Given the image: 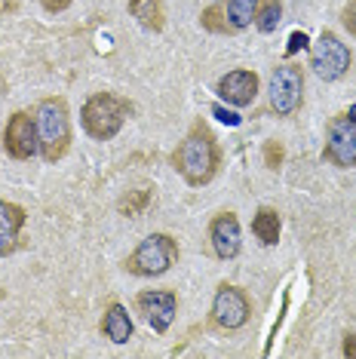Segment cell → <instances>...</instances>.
<instances>
[{
  "mask_svg": "<svg viewBox=\"0 0 356 359\" xmlns=\"http://www.w3.org/2000/svg\"><path fill=\"white\" fill-rule=\"evenodd\" d=\"M172 163H175L178 175H182L191 187H203L215 178L218 166H221V151H218L212 129H209L203 120L193 123L191 133L178 142Z\"/></svg>",
  "mask_w": 356,
  "mask_h": 359,
  "instance_id": "cell-1",
  "label": "cell"
},
{
  "mask_svg": "<svg viewBox=\"0 0 356 359\" xmlns=\"http://www.w3.org/2000/svg\"><path fill=\"white\" fill-rule=\"evenodd\" d=\"M37 138H40V157L46 163H59L71 148V114L68 104L59 95L43 99L34 111Z\"/></svg>",
  "mask_w": 356,
  "mask_h": 359,
  "instance_id": "cell-2",
  "label": "cell"
},
{
  "mask_svg": "<svg viewBox=\"0 0 356 359\" xmlns=\"http://www.w3.org/2000/svg\"><path fill=\"white\" fill-rule=\"evenodd\" d=\"M132 117V102L120 99L114 93H95L89 95L83 111H80V120H83V129L95 142H111L123 123Z\"/></svg>",
  "mask_w": 356,
  "mask_h": 359,
  "instance_id": "cell-3",
  "label": "cell"
},
{
  "mask_svg": "<svg viewBox=\"0 0 356 359\" xmlns=\"http://www.w3.org/2000/svg\"><path fill=\"white\" fill-rule=\"evenodd\" d=\"M178 243L169 233H151L139 243V249L126 258V271L135 276H160L175 264Z\"/></svg>",
  "mask_w": 356,
  "mask_h": 359,
  "instance_id": "cell-4",
  "label": "cell"
},
{
  "mask_svg": "<svg viewBox=\"0 0 356 359\" xmlns=\"http://www.w3.org/2000/svg\"><path fill=\"white\" fill-rule=\"evenodd\" d=\"M267 99H271V108L277 111V117H292V114L301 108L304 99V71L301 65H277L271 74V83H267Z\"/></svg>",
  "mask_w": 356,
  "mask_h": 359,
  "instance_id": "cell-5",
  "label": "cell"
},
{
  "mask_svg": "<svg viewBox=\"0 0 356 359\" xmlns=\"http://www.w3.org/2000/svg\"><path fill=\"white\" fill-rule=\"evenodd\" d=\"M350 62H353V55L347 50V43L338 34H331V31H322L320 40L310 46V68L326 83L341 80L350 71Z\"/></svg>",
  "mask_w": 356,
  "mask_h": 359,
  "instance_id": "cell-6",
  "label": "cell"
},
{
  "mask_svg": "<svg viewBox=\"0 0 356 359\" xmlns=\"http://www.w3.org/2000/svg\"><path fill=\"white\" fill-rule=\"evenodd\" d=\"M326 160L338 169L356 166V117L338 114L326 129Z\"/></svg>",
  "mask_w": 356,
  "mask_h": 359,
  "instance_id": "cell-7",
  "label": "cell"
},
{
  "mask_svg": "<svg viewBox=\"0 0 356 359\" xmlns=\"http://www.w3.org/2000/svg\"><path fill=\"white\" fill-rule=\"evenodd\" d=\"M252 316V304H249L246 292L237 289V285H218L215 301H212V323L224 332H237L249 323Z\"/></svg>",
  "mask_w": 356,
  "mask_h": 359,
  "instance_id": "cell-8",
  "label": "cell"
},
{
  "mask_svg": "<svg viewBox=\"0 0 356 359\" xmlns=\"http://www.w3.org/2000/svg\"><path fill=\"white\" fill-rule=\"evenodd\" d=\"M4 151L13 160H31L40 151V138H37V123L28 111H15L6 120L4 129Z\"/></svg>",
  "mask_w": 356,
  "mask_h": 359,
  "instance_id": "cell-9",
  "label": "cell"
},
{
  "mask_svg": "<svg viewBox=\"0 0 356 359\" xmlns=\"http://www.w3.org/2000/svg\"><path fill=\"white\" fill-rule=\"evenodd\" d=\"M135 307H139V313L148 320V325L153 332L163 334L178 313V298H175V292L151 289V292H142V295L135 298Z\"/></svg>",
  "mask_w": 356,
  "mask_h": 359,
  "instance_id": "cell-10",
  "label": "cell"
},
{
  "mask_svg": "<svg viewBox=\"0 0 356 359\" xmlns=\"http://www.w3.org/2000/svg\"><path fill=\"white\" fill-rule=\"evenodd\" d=\"M209 243H212V252L221 261H231L240 255L242 231L233 212H221V215L212 218V224H209Z\"/></svg>",
  "mask_w": 356,
  "mask_h": 359,
  "instance_id": "cell-11",
  "label": "cell"
},
{
  "mask_svg": "<svg viewBox=\"0 0 356 359\" xmlns=\"http://www.w3.org/2000/svg\"><path fill=\"white\" fill-rule=\"evenodd\" d=\"M215 93L228 104H233V108H246V104H252L255 95H258V74L255 71H246V68L228 71V74L218 80Z\"/></svg>",
  "mask_w": 356,
  "mask_h": 359,
  "instance_id": "cell-12",
  "label": "cell"
},
{
  "mask_svg": "<svg viewBox=\"0 0 356 359\" xmlns=\"http://www.w3.org/2000/svg\"><path fill=\"white\" fill-rule=\"evenodd\" d=\"M22 227H25V209L19 203L0 200V255H10L19 246Z\"/></svg>",
  "mask_w": 356,
  "mask_h": 359,
  "instance_id": "cell-13",
  "label": "cell"
},
{
  "mask_svg": "<svg viewBox=\"0 0 356 359\" xmlns=\"http://www.w3.org/2000/svg\"><path fill=\"white\" fill-rule=\"evenodd\" d=\"M258 6H261V0H224V4H221L224 31H228V34L246 31V28L255 22Z\"/></svg>",
  "mask_w": 356,
  "mask_h": 359,
  "instance_id": "cell-14",
  "label": "cell"
},
{
  "mask_svg": "<svg viewBox=\"0 0 356 359\" xmlns=\"http://www.w3.org/2000/svg\"><path fill=\"white\" fill-rule=\"evenodd\" d=\"M102 332L104 338H111L114 344H126L132 338V320H129V310L123 304H108L104 307V316H102Z\"/></svg>",
  "mask_w": 356,
  "mask_h": 359,
  "instance_id": "cell-15",
  "label": "cell"
},
{
  "mask_svg": "<svg viewBox=\"0 0 356 359\" xmlns=\"http://www.w3.org/2000/svg\"><path fill=\"white\" fill-rule=\"evenodd\" d=\"M129 15L139 19V25L148 31H163L166 25L163 0H129Z\"/></svg>",
  "mask_w": 356,
  "mask_h": 359,
  "instance_id": "cell-16",
  "label": "cell"
},
{
  "mask_svg": "<svg viewBox=\"0 0 356 359\" xmlns=\"http://www.w3.org/2000/svg\"><path fill=\"white\" fill-rule=\"evenodd\" d=\"M280 227H282V222H280V212H277V209L261 206V209L255 212V218H252V233L264 243V246H277Z\"/></svg>",
  "mask_w": 356,
  "mask_h": 359,
  "instance_id": "cell-17",
  "label": "cell"
},
{
  "mask_svg": "<svg viewBox=\"0 0 356 359\" xmlns=\"http://www.w3.org/2000/svg\"><path fill=\"white\" fill-rule=\"evenodd\" d=\"M280 19H282V6H280V0H261V6H258V13H255V25H258V31L271 34V31H277Z\"/></svg>",
  "mask_w": 356,
  "mask_h": 359,
  "instance_id": "cell-18",
  "label": "cell"
},
{
  "mask_svg": "<svg viewBox=\"0 0 356 359\" xmlns=\"http://www.w3.org/2000/svg\"><path fill=\"white\" fill-rule=\"evenodd\" d=\"M264 163H267V169H280V163H282V144L280 142L264 144Z\"/></svg>",
  "mask_w": 356,
  "mask_h": 359,
  "instance_id": "cell-19",
  "label": "cell"
},
{
  "mask_svg": "<svg viewBox=\"0 0 356 359\" xmlns=\"http://www.w3.org/2000/svg\"><path fill=\"white\" fill-rule=\"evenodd\" d=\"M148 200H151V194H148V191H139L132 200H123V203H120V209L129 212V215H135V212H139V209H142Z\"/></svg>",
  "mask_w": 356,
  "mask_h": 359,
  "instance_id": "cell-20",
  "label": "cell"
},
{
  "mask_svg": "<svg viewBox=\"0 0 356 359\" xmlns=\"http://www.w3.org/2000/svg\"><path fill=\"white\" fill-rule=\"evenodd\" d=\"M341 19H344L347 31H350V34L356 37V0H350V4L344 6V15H341Z\"/></svg>",
  "mask_w": 356,
  "mask_h": 359,
  "instance_id": "cell-21",
  "label": "cell"
},
{
  "mask_svg": "<svg viewBox=\"0 0 356 359\" xmlns=\"http://www.w3.org/2000/svg\"><path fill=\"white\" fill-rule=\"evenodd\" d=\"M307 43H310V40H307V34H304V31H295V34L289 37V46H286V53L292 55V53H298V50H301V46H307Z\"/></svg>",
  "mask_w": 356,
  "mask_h": 359,
  "instance_id": "cell-22",
  "label": "cell"
},
{
  "mask_svg": "<svg viewBox=\"0 0 356 359\" xmlns=\"http://www.w3.org/2000/svg\"><path fill=\"white\" fill-rule=\"evenodd\" d=\"M40 4H43L46 13H64L71 4H74V0H40Z\"/></svg>",
  "mask_w": 356,
  "mask_h": 359,
  "instance_id": "cell-23",
  "label": "cell"
},
{
  "mask_svg": "<svg viewBox=\"0 0 356 359\" xmlns=\"http://www.w3.org/2000/svg\"><path fill=\"white\" fill-rule=\"evenodd\" d=\"M344 356H356V334H347L344 338Z\"/></svg>",
  "mask_w": 356,
  "mask_h": 359,
  "instance_id": "cell-24",
  "label": "cell"
},
{
  "mask_svg": "<svg viewBox=\"0 0 356 359\" xmlns=\"http://www.w3.org/2000/svg\"><path fill=\"white\" fill-rule=\"evenodd\" d=\"M218 117H221L224 123H240V117H237V114H231V111H221V108H218Z\"/></svg>",
  "mask_w": 356,
  "mask_h": 359,
  "instance_id": "cell-25",
  "label": "cell"
}]
</instances>
